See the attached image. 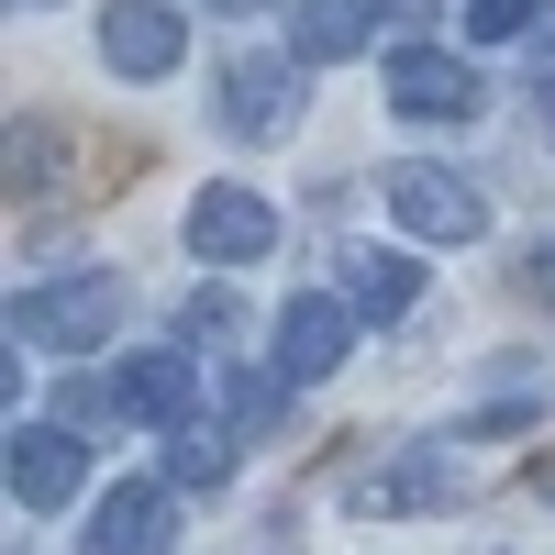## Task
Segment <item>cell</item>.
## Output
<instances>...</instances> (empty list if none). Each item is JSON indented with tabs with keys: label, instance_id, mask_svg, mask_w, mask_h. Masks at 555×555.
I'll return each mask as SVG.
<instances>
[{
	"label": "cell",
	"instance_id": "cell-1",
	"mask_svg": "<svg viewBox=\"0 0 555 555\" xmlns=\"http://www.w3.org/2000/svg\"><path fill=\"white\" fill-rule=\"evenodd\" d=\"M112 311H122V278H112V267L44 278V289L12 300V345H34V356H78V345H101V334H112Z\"/></svg>",
	"mask_w": 555,
	"mask_h": 555
},
{
	"label": "cell",
	"instance_id": "cell-2",
	"mask_svg": "<svg viewBox=\"0 0 555 555\" xmlns=\"http://www.w3.org/2000/svg\"><path fill=\"white\" fill-rule=\"evenodd\" d=\"M378 178H389L400 234H423V245H478V234H489V201H478L455 167H434V156H400V167H378Z\"/></svg>",
	"mask_w": 555,
	"mask_h": 555
},
{
	"label": "cell",
	"instance_id": "cell-3",
	"mask_svg": "<svg viewBox=\"0 0 555 555\" xmlns=\"http://www.w3.org/2000/svg\"><path fill=\"white\" fill-rule=\"evenodd\" d=\"M190 400H201L190 356H122L101 389H78V411H122V423H156V434H190Z\"/></svg>",
	"mask_w": 555,
	"mask_h": 555
},
{
	"label": "cell",
	"instance_id": "cell-4",
	"mask_svg": "<svg viewBox=\"0 0 555 555\" xmlns=\"http://www.w3.org/2000/svg\"><path fill=\"white\" fill-rule=\"evenodd\" d=\"M267 245H278V211L245 190V178H211V190L190 201V256L201 267H256Z\"/></svg>",
	"mask_w": 555,
	"mask_h": 555
},
{
	"label": "cell",
	"instance_id": "cell-5",
	"mask_svg": "<svg viewBox=\"0 0 555 555\" xmlns=\"http://www.w3.org/2000/svg\"><path fill=\"white\" fill-rule=\"evenodd\" d=\"M345 345H356V311L345 300H322V289H300L289 311H278V378H289V389H311V378H334V366H345Z\"/></svg>",
	"mask_w": 555,
	"mask_h": 555
},
{
	"label": "cell",
	"instance_id": "cell-6",
	"mask_svg": "<svg viewBox=\"0 0 555 555\" xmlns=\"http://www.w3.org/2000/svg\"><path fill=\"white\" fill-rule=\"evenodd\" d=\"M101 56L122 78H167L178 56H190V12H178V0H112L101 12Z\"/></svg>",
	"mask_w": 555,
	"mask_h": 555
},
{
	"label": "cell",
	"instance_id": "cell-7",
	"mask_svg": "<svg viewBox=\"0 0 555 555\" xmlns=\"http://www.w3.org/2000/svg\"><path fill=\"white\" fill-rule=\"evenodd\" d=\"M222 122H234L245 145L289 133L300 122V56H234V67H222Z\"/></svg>",
	"mask_w": 555,
	"mask_h": 555
},
{
	"label": "cell",
	"instance_id": "cell-8",
	"mask_svg": "<svg viewBox=\"0 0 555 555\" xmlns=\"http://www.w3.org/2000/svg\"><path fill=\"white\" fill-rule=\"evenodd\" d=\"M389 101L411 122H467L478 112V67L444 56V44H400V56H389Z\"/></svg>",
	"mask_w": 555,
	"mask_h": 555
},
{
	"label": "cell",
	"instance_id": "cell-9",
	"mask_svg": "<svg viewBox=\"0 0 555 555\" xmlns=\"http://www.w3.org/2000/svg\"><path fill=\"white\" fill-rule=\"evenodd\" d=\"M78 478H89V444L67 423H23L12 434V500H23V512H67Z\"/></svg>",
	"mask_w": 555,
	"mask_h": 555
},
{
	"label": "cell",
	"instance_id": "cell-10",
	"mask_svg": "<svg viewBox=\"0 0 555 555\" xmlns=\"http://www.w3.org/2000/svg\"><path fill=\"white\" fill-rule=\"evenodd\" d=\"M89 555H178V489H112L101 512H89V533H78Z\"/></svg>",
	"mask_w": 555,
	"mask_h": 555
},
{
	"label": "cell",
	"instance_id": "cell-11",
	"mask_svg": "<svg viewBox=\"0 0 555 555\" xmlns=\"http://www.w3.org/2000/svg\"><path fill=\"white\" fill-rule=\"evenodd\" d=\"M444 489H455V444H400L389 467H366V478H356L366 512H434Z\"/></svg>",
	"mask_w": 555,
	"mask_h": 555
},
{
	"label": "cell",
	"instance_id": "cell-12",
	"mask_svg": "<svg viewBox=\"0 0 555 555\" xmlns=\"http://www.w3.org/2000/svg\"><path fill=\"white\" fill-rule=\"evenodd\" d=\"M411 289H423V267H411L400 245H356V256H345V311H356V322H400Z\"/></svg>",
	"mask_w": 555,
	"mask_h": 555
},
{
	"label": "cell",
	"instance_id": "cell-13",
	"mask_svg": "<svg viewBox=\"0 0 555 555\" xmlns=\"http://www.w3.org/2000/svg\"><path fill=\"white\" fill-rule=\"evenodd\" d=\"M366 23H378V0H289V56L300 67H334L366 44Z\"/></svg>",
	"mask_w": 555,
	"mask_h": 555
},
{
	"label": "cell",
	"instance_id": "cell-14",
	"mask_svg": "<svg viewBox=\"0 0 555 555\" xmlns=\"http://www.w3.org/2000/svg\"><path fill=\"white\" fill-rule=\"evenodd\" d=\"M222 478H234V434H211V423L167 434V489H222Z\"/></svg>",
	"mask_w": 555,
	"mask_h": 555
},
{
	"label": "cell",
	"instance_id": "cell-15",
	"mask_svg": "<svg viewBox=\"0 0 555 555\" xmlns=\"http://www.w3.org/2000/svg\"><path fill=\"white\" fill-rule=\"evenodd\" d=\"M278 411H289V378H278V366H245L234 378V434H267Z\"/></svg>",
	"mask_w": 555,
	"mask_h": 555
},
{
	"label": "cell",
	"instance_id": "cell-16",
	"mask_svg": "<svg viewBox=\"0 0 555 555\" xmlns=\"http://www.w3.org/2000/svg\"><path fill=\"white\" fill-rule=\"evenodd\" d=\"M455 12H467V34H478V44H500V34H533L544 0H455Z\"/></svg>",
	"mask_w": 555,
	"mask_h": 555
},
{
	"label": "cell",
	"instance_id": "cell-17",
	"mask_svg": "<svg viewBox=\"0 0 555 555\" xmlns=\"http://www.w3.org/2000/svg\"><path fill=\"white\" fill-rule=\"evenodd\" d=\"M234 322H245V311H234V300H222V289H201V300H190V334H211V345H222V334H234Z\"/></svg>",
	"mask_w": 555,
	"mask_h": 555
},
{
	"label": "cell",
	"instance_id": "cell-18",
	"mask_svg": "<svg viewBox=\"0 0 555 555\" xmlns=\"http://www.w3.org/2000/svg\"><path fill=\"white\" fill-rule=\"evenodd\" d=\"M522 300H533V311H555V245H533V256H522Z\"/></svg>",
	"mask_w": 555,
	"mask_h": 555
},
{
	"label": "cell",
	"instance_id": "cell-19",
	"mask_svg": "<svg viewBox=\"0 0 555 555\" xmlns=\"http://www.w3.org/2000/svg\"><path fill=\"white\" fill-rule=\"evenodd\" d=\"M434 12H444V0H378V23H400V34H423Z\"/></svg>",
	"mask_w": 555,
	"mask_h": 555
},
{
	"label": "cell",
	"instance_id": "cell-20",
	"mask_svg": "<svg viewBox=\"0 0 555 555\" xmlns=\"http://www.w3.org/2000/svg\"><path fill=\"white\" fill-rule=\"evenodd\" d=\"M544 133H555V67H544Z\"/></svg>",
	"mask_w": 555,
	"mask_h": 555
},
{
	"label": "cell",
	"instance_id": "cell-21",
	"mask_svg": "<svg viewBox=\"0 0 555 555\" xmlns=\"http://www.w3.org/2000/svg\"><path fill=\"white\" fill-rule=\"evenodd\" d=\"M23 12H44V0H23Z\"/></svg>",
	"mask_w": 555,
	"mask_h": 555
}]
</instances>
